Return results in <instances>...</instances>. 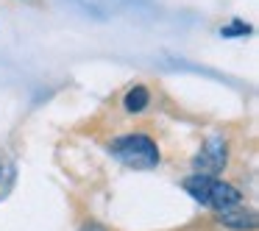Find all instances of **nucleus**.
I'll return each mask as SVG.
<instances>
[{
    "label": "nucleus",
    "instance_id": "nucleus-1",
    "mask_svg": "<svg viewBox=\"0 0 259 231\" xmlns=\"http://www.w3.org/2000/svg\"><path fill=\"white\" fill-rule=\"evenodd\" d=\"M112 153L128 167H156L159 164V145L148 134H125L112 140Z\"/></svg>",
    "mask_w": 259,
    "mask_h": 231
},
{
    "label": "nucleus",
    "instance_id": "nucleus-5",
    "mask_svg": "<svg viewBox=\"0 0 259 231\" xmlns=\"http://www.w3.org/2000/svg\"><path fill=\"white\" fill-rule=\"evenodd\" d=\"M148 106H151V89L145 84H134L123 95V112L125 114H142Z\"/></svg>",
    "mask_w": 259,
    "mask_h": 231
},
{
    "label": "nucleus",
    "instance_id": "nucleus-6",
    "mask_svg": "<svg viewBox=\"0 0 259 231\" xmlns=\"http://www.w3.org/2000/svg\"><path fill=\"white\" fill-rule=\"evenodd\" d=\"M212 178L214 175H206V173H192L184 178V190L195 198L198 203H206V195H209V187H212Z\"/></svg>",
    "mask_w": 259,
    "mask_h": 231
},
{
    "label": "nucleus",
    "instance_id": "nucleus-4",
    "mask_svg": "<svg viewBox=\"0 0 259 231\" xmlns=\"http://www.w3.org/2000/svg\"><path fill=\"white\" fill-rule=\"evenodd\" d=\"M218 223L234 231H253L256 228V214L237 206V209H229V212H218Z\"/></svg>",
    "mask_w": 259,
    "mask_h": 231
},
{
    "label": "nucleus",
    "instance_id": "nucleus-8",
    "mask_svg": "<svg viewBox=\"0 0 259 231\" xmlns=\"http://www.w3.org/2000/svg\"><path fill=\"white\" fill-rule=\"evenodd\" d=\"M81 231H109V228H106V225H101V223H95V220H90V223L81 225Z\"/></svg>",
    "mask_w": 259,
    "mask_h": 231
},
{
    "label": "nucleus",
    "instance_id": "nucleus-2",
    "mask_svg": "<svg viewBox=\"0 0 259 231\" xmlns=\"http://www.w3.org/2000/svg\"><path fill=\"white\" fill-rule=\"evenodd\" d=\"M226 162H229V145H226L223 136H212V140H206V145L201 148V153L195 156V167L198 173H220V170L226 167Z\"/></svg>",
    "mask_w": 259,
    "mask_h": 231
},
{
    "label": "nucleus",
    "instance_id": "nucleus-7",
    "mask_svg": "<svg viewBox=\"0 0 259 231\" xmlns=\"http://www.w3.org/2000/svg\"><path fill=\"white\" fill-rule=\"evenodd\" d=\"M248 34H251V25L242 23V20H234V23L220 28V36H248Z\"/></svg>",
    "mask_w": 259,
    "mask_h": 231
},
{
    "label": "nucleus",
    "instance_id": "nucleus-3",
    "mask_svg": "<svg viewBox=\"0 0 259 231\" xmlns=\"http://www.w3.org/2000/svg\"><path fill=\"white\" fill-rule=\"evenodd\" d=\"M240 203H242V192L234 184L212 178V187H209V195H206V206H212L214 212H229V209H237Z\"/></svg>",
    "mask_w": 259,
    "mask_h": 231
}]
</instances>
